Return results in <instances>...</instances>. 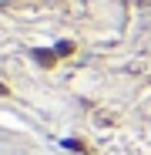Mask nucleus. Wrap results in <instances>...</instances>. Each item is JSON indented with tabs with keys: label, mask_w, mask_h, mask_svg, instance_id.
<instances>
[{
	"label": "nucleus",
	"mask_w": 151,
	"mask_h": 155,
	"mask_svg": "<svg viewBox=\"0 0 151 155\" xmlns=\"http://www.w3.org/2000/svg\"><path fill=\"white\" fill-rule=\"evenodd\" d=\"M0 94H4V84H0Z\"/></svg>",
	"instance_id": "nucleus-1"
}]
</instances>
